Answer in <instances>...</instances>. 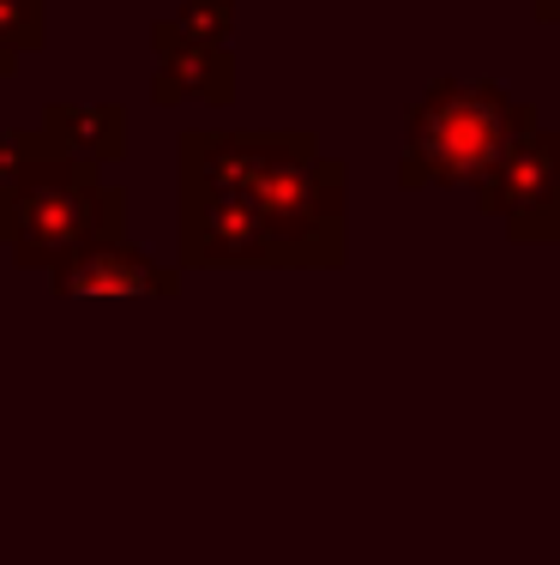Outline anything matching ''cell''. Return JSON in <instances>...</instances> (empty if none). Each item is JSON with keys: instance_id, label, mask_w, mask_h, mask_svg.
<instances>
[{"instance_id": "6da1fadb", "label": "cell", "mask_w": 560, "mask_h": 565, "mask_svg": "<svg viewBox=\"0 0 560 565\" xmlns=\"http://www.w3.org/2000/svg\"><path fill=\"white\" fill-rule=\"evenodd\" d=\"M121 223V199L97 193L91 169L66 163L61 145L36 132L31 157L0 174V241H12L24 265H61L97 247L103 228Z\"/></svg>"}, {"instance_id": "7a4b0ae2", "label": "cell", "mask_w": 560, "mask_h": 565, "mask_svg": "<svg viewBox=\"0 0 560 565\" xmlns=\"http://www.w3.org/2000/svg\"><path fill=\"white\" fill-rule=\"evenodd\" d=\"M530 127V109L513 103L500 85H434V97L410 120V151H404V181H464L488 174L513 157V132Z\"/></svg>"}, {"instance_id": "3957f363", "label": "cell", "mask_w": 560, "mask_h": 565, "mask_svg": "<svg viewBox=\"0 0 560 565\" xmlns=\"http://www.w3.org/2000/svg\"><path fill=\"white\" fill-rule=\"evenodd\" d=\"M488 211L513 223L518 241H549L560 228V132L554 139H518L500 169H488Z\"/></svg>"}, {"instance_id": "277c9868", "label": "cell", "mask_w": 560, "mask_h": 565, "mask_svg": "<svg viewBox=\"0 0 560 565\" xmlns=\"http://www.w3.org/2000/svg\"><path fill=\"white\" fill-rule=\"evenodd\" d=\"M55 289L73 301H97V295H176V271L151 265L145 253L121 247V241H97L78 259L55 271Z\"/></svg>"}, {"instance_id": "5b68a950", "label": "cell", "mask_w": 560, "mask_h": 565, "mask_svg": "<svg viewBox=\"0 0 560 565\" xmlns=\"http://www.w3.org/2000/svg\"><path fill=\"white\" fill-rule=\"evenodd\" d=\"M157 97L163 103H176V97L223 103L230 97V55H223L218 43H193L176 24V31H169V61H163V73H157Z\"/></svg>"}, {"instance_id": "8992f818", "label": "cell", "mask_w": 560, "mask_h": 565, "mask_svg": "<svg viewBox=\"0 0 560 565\" xmlns=\"http://www.w3.org/2000/svg\"><path fill=\"white\" fill-rule=\"evenodd\" d=\"M49 127L61 132H73V145H85V151H97V157H121V109H49ZM55 139V145H61Z\"/></svg>"}, {"instance_id": "52a82bcc", "label": "cell", "mask_w": 560, "mask_h": 565, "mask_svg": "<svg viewBox=\"0 0 560 565\" xmlns=\"http://www.w3.org/2000/svg\"><path fill=\"white\" fill-rule=\"evenodd\" d=\"M43 36V0H0V66Z\"/></svg>"}]
</instances>
